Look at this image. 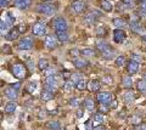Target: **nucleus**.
<instances>
[{
  "mask_svg": "<svg viewBox=\"0 0 146 130\" xmlns=\"http://www.w3.org/2000/svg\"><path fill=\"white\" fill-rule=\"evenodd\" d=\"M12 74L18 79H25L27 77V68L26 66L21 63H16L12 66Z\"/></svg>",
  "mask_w": 146,
  "mask_h": 130,
  "instance_id": "1",
  "label": "nucleus"
},
{
  "mask_svg": "<svg viewBox=\"0 0 146 130\" xmlns=\"http://www.w3.org/2000/svg\"><path fill=\"white\" fill-rule=\"evenodd\" d=\"M36 11L42 15H48V16H51L55 13V6L52 4H49V3H44V4H40V5L36 6Z\"/></svg>",
  "mask_w": 146,
  "mask_h": 130,
  "instance_id": "2",
  "label": "nucleus"
},
{
  "mask_svg": "<svg viewBox=\"0 0 146 130\" xmlns=\"http://www.w3.org/2000/svg\"><path fill=\"white\" fill-rule=\"evenodd\" d=\"M52 26L56 30H61V32H67V22L63 17H57L52 22Z\"/></svg>",
  "mask_w": 146,
  "mask_h": 130,
  "instance_id": "3",
  "label": "nucleus"
},
{
  "mask_svg": "<svg viewBox=\"0 0 146 130\" xmlns=\"http://www.w3.org/2000/svg\"><path fill=\"white\" fill-rule=\"evenodd\" d=\"M33 46V39L32 38H23L18 43V49L20 50H31Z\"/></svg>",
  "mask_w": 146,
  "mask_h": 130,
  "instance_id": "4",
  "label": "nucleus"
},
{
  "mask_svg": "<svg viewBox=\"0 0 146 130\" xmlns=\"http://www.w3.org/2000/svg\"><path fill=\"white\" fill-rule=\"evenodd\" d=\"M32 32H33V34H35V35H44L46 33V27H45L44 23L38 22V23L33 24V27H32Z\"/></svg>",
  "mask_w": 146,
  "mask_h": 130,
  "instance_id": "5",
  "label": "nucleus"
},
{
  "mask_svg": "<svg viewBox=\"0 0 146 130\" xmlns=\"http://www.w3.org/2000/svg\"><path fill=\"white\" fill-rule=\"evenodd\" d=\"M125 33H124V30L121 29V28H117L113 30V39H115V42L118 43V44H122L123 42L125 40Z\"/></svg>",
  "mask_w": 146,
  "mask_h": 130,
  "instance_id": "6",
  "label": "nucleus"
},
{
  "mask_svg": "<svg viewBox=\"0 0 146 130\" xmlns=\"http://www.w3.org/2000/svg\"><path fill=\"white\" fill-rule=\"evenodd\" d=\"M71 9L73 12L80 13L85 9V4H84V1H82V0H76V1H73L71 4Z\"/></svg>",
  "mask_w": 146,
  "mask_h": 130,
  "instance_id": "7",
  "label": "nucleus"
},
{
  "mask_svg": "<svg viewBox=\"0 0 146 130\" xmlns=\"http://www.w3.org/2000/svg\"><path fill=\"white\" fill-rule=\"evenodd\" d=\"M96 98H98L99 102H101V104H108L112 98V94L108 92V91H102V92L98 94Z\"/></svg>",
  "mask_w": 146,
  "mask_h": 130,
  "instance_id": "8",
  "label": "nucleus"
},
{
  "mask_svg": "<svg viewBox=\"0 0 146 130\" xmlns=\"http://www.w3.org/2000/svg\"><path fill=\"white\" fill-rule=\"evenodd\" d=\"M45 46L48 49H55L57 46V38L56 35H46V38H45Z\"/></svg>",
  "mask_w": 146,
  "mask_h": 130,
  "instance_id": "9",
  "label": "nucleus"
},
{
  "mask_svg": "<svg viewBox=\"0 0 146 130\" xmlns=\"http://www.w3.org/2000/svg\"><path fill=\"white\" fill-rule=\"evenodd\" d=\"M5 96L7 98H10V100H16V98L18 97V92L15 88L12 86H9L5 89Z\"/></svg>",
  "mask_w": 146,
  "mask_h": 130,
  "instance_id": "10",
  "label": "nucleus"
},
{
  "mask_svg": "<svg viewBox=\"0 0 146 130\" xmlns=\"http://www.w3.org/2000/svg\"><path fill=\"white\" fill-rule=\"evenodd\" d=\"M138 69H139V63L138 62H135V61H133V60H130V62L127 66L128 73L129 74H135L136 72H138Z\"/></svg>",
  "mask_w": 146,
  "mask_h": 130,
  "instance_id": "11",
  "label": "nucleus"
},
{
  "mask_svg": "<svg viewBox=\"0 0 146 130\" xmlns=\"http://www.w3.org/2000/svg\"><path fill=\"white\" fill-rule=\"evenodd\" d=\"M96 21H98V16L93 12L86 13L85 17H84V23H86V24H94Z\"/></svg>",
  "mask_w": 146,
  "mask_h": 130,
  "instance_id": "12",
  "label": "nucleus"
},
{
  "mask_svg": "<svg viewBox=\"0 0 146 130\" xmlns=\"http://www.w3.org/2000/svg\"><path fill=\"white\" fill-rule=\"evenodd\" d=\"M32 4V0H15V5L18 9H28Z\"/></svg>",
  "mask_w": 146,
  "mask_h": 130,
  "instance_id": "13",
  "label": "nucleus"
},
{
  "mask_svg": "<svg viewBox=\"0 0 146 130\" xmlns=\"http://www.w3.org/2000/svg\"><path fill=\"white\" fill-rule=\"evenodd\" d=\"M88 88L90 91H99L100 88H101V83L99 82V80H91V82H89L88 84Z\"/></svg>",
  "mask_w": 146,
  "mask_h": 130,
  "instance_id": "14",
  "label": "nucleus"
},
{
  "mask_svg": "<svg viewBox=\"0 0 146 130\" xmlns=\"http://www.w3.org/2000/svg\"><path fill=\"white\" fill-rule=\"evenodd\" d=\"M16 108H17V104L16 102H9V104H6L5 105V113H9V114H11V113H13V112L16 111Z\"/></svg>",
  "mask_w": 146,
  "mask_h": 130,
  "instance_id": "15",
  "label": "nucleus"
},
{
  "mask_svg": "<svg viewBox=\"0 0 146 130\" xmlns=\"http://www.w3.org/2000/svg\"><path fill=\"white\" fill-rule=\"evenodd\" d=\"M130 29L133 30V32H135V33H141V30H143V27H141L139 21H133L130 23Z\"/></svg>",
  "mask_w": 146,
  "mask_h": 130,
  "instance_id": "16",
  "label": "nucleus"
},
{
  "mask_svg": "<svg viewBox=\"0 0 146 130\" xmlns=\"http://www.w3.org/2000/svg\"><path fill=\"white\" fill-rule=\"evenodd\" d=\"M122 85L124 88H131V85H133V79L129 75H124V77L122 78Z\"/></svg>",
  "mask_w": 146,
  "mask_h": 130,
  "instance_id": "17",
  "label": "nucleus"
},
{
  "mask_svg": "<svg viewBox=\"0 0 146 130\" xmlns=\"http://www.w3.org/2000/svg\"><path fill=\"white\" fill-rule=\"evenodd\" d=\"M73 65H74L77 68H84V67L88 66V61L83 60V59H76L73 61Z\"/></svg>",
  "mask_w": 146,
  "mask_h": 130,
  "instance_id": "18",
  "label": "nucleus"
},
{
  "mask_svg": "<svg viewBox=\"0 0 146 130\" xmlns=\"http://www.w3.org/2000/svg\"><path fill=\"white\" fill-rule=\"evenodd\" d=\"M18 34H20L18 29H17V28H16V29H15V28H12L10 32L6 34V39H7V40H10V42H11V40H15V39L18 37Z\"/></svg>",
  "mask_w": 146,
  "mask_h": 130,
  "instance_id": "19",
  "label": "nucleus"
},
{
  "mask_svg": "<svg viewBox=\"0 0 146 130\" xmlns=\"http://www.w3.org/2000/svg\"><path fill=\"white\" fill-rule=\"evenodd\" d=\"M113 24H115L116 27H118V28H124V27H127V22L123 20V18H121V17H117V18H113Z\"/></svg>",
  "mask_w": 146,
  "mask_h": 130,
  "instance_id": "20",
  "label": "nucleus"
},
{
  "mask_svg": "<svg viewBox=\"0 0 146 130\" xmlns=\"http://www.w3.org/2000/svg\"><path fill=\"white\" fill-rule=\"evenodd\" d=\"M56 38L58 42H67L68 40V34L67 32H61V30H56Z\"/></svg>",
  "mask_w": 146,
  "mask_h": 130,
  "instance_id": "21",
  "label": "nucleus"
},
{
  "mask_svg": "<svg viewBox=\"0 0 146 130\" xmlns=\"http://www.w3.org/2000/svg\"><path fill=\"white\" fill-rule=\"evenodd\" d=\"M102 53V57L105 60H111V59H113L115 57V55H116V51L115 50H111V49H107L106 51H104V52H101Z\"/></svg>",
  "mask_w": 146,
  "mask_h": 130,
  "instance_id": "22",
  "label": "nucleus"
},
{
  "mask_svg": "<svg viewBox=\"0 0 146 130\" xmlns=\"http://www.w3.org/2000/svg\"><path fill=\"white\" fill-rule=\"evenodd\" d=\"M84 107L88 111H94L95 110V104H94V101L91 100V98H85L84 100Z\"/></svg>",
  "mask_w": 146,
  "mask_h": 130,
  "instance_id": "23",
  "label": "nucleus"
},
{
  "mask_svg": "<svg viewBox=\"0 0 146 130\" xmlns=\"http://www.w3.org/2000/svg\"><path fill=\"white\" fill-rule=\"evenodd\" d=\"M38 68L42 69V71H45L49 68V61L46 59H40L38 61Z\"/></svg>",
  "mask_w": 146,
  "mask_h": 130,
  "instance_id": "24",
  "label": "nucleus"
},
{
  "mask_svg": "<svg viewBox=\"0 0 146 130\" xmlns=\"http://www.w3.org/2000/svg\"><path fill=\"white\" fill-rule=\"evenodd\" d=\"M54 98V92L49 91V90H44L42 92V100L43 101H50Z\"/></svg>",
  "mask_w": 146,
  "mask_h": 130,
  "instance_id": "25",
  "label": "nucleus"
},
{
  "mask_svg": "<svg viewBox=\"0 0 146 130\" xmlns=\"http://www.w3.org/2000/svg\"><path fill=\"white\" fill-rule=\"evenodd\" d=\"M135 98V94L131 92V91H127L123 94V100H124L125 102H131Z\"/></svg>",
  "mask_w": 146,
  "mask_h": 130,
  "instance_id": "26",
  "label": "nucleus"
},
{
  "mask_svg": "<svg viewBox=\"0 0 146 130\" xmlns=\"http://www.w3.org/2000/svg\"><path fill=\"white\" fill-rule=\"evenodd\" d=\"M96 48H98V50H100L101 52L106 51L107 49H110L108 44H107L106 42H98V43H96Z\"/></svg>",
  "mask_w": 146,
  "mask_h": 130,
  "instance_id": "27",
  "label": "nucleus"
},
{
  "mask_svg": "<svg viewBox=\"0 0 146 130\" xmlns=\"http://www.w3.org/2000/svg\"><path fill=\"white\" fill-rule=\"evenodd\" d=\"M73 88H74V82H72V80H66L63 84V90L65 91H72Z\"/></svg>",
  "mask_w": 146,
  "mask_h": 130,
  "instance_id": "28",
  "label": "nucleus"
},
{
  "mask_svg": "<svg viewBox=\"0 0 146 130\" xmlns=\"http://www.w3.org/2000/svg\"><path fill=\"white\" fill-rule=\"evenodd\" d=\"M101 7H102V10H105L106 12L112 11V4L110 1H107V0H102L101 1Z\"/></svg>",
  "mask_w": 146,
  "mask_h": 130,
  "instance_id": "29",
  "label": "nucleus"
},
{
  "mask_svg": "<svg viewBox=\"0 0 146 130\" xmlns=\"http://www.w3.org/2000/svg\"><path fill=\"white\" fill-rule=\"evenodd\" d=\"M93 122H94V124H96V125L101 124L104 122V114L102 113H96L93 117Z\"/></svg>",
  "mask_w": 146,
  "mask_h": 130,
  "instance_id": "30",
  "label": "nucleus"
},
{
  "mask_svg": "<svg viewBox=\"0 0 146 130\" xmlns=\"http://www.w3.org/2000/svg\"><path fill=\"white\" fill-rule=\"evenodd\" d=\"M45 84L55 85V86H56V84H57L56 77H55V75H49V77H46V78H45Z\"/></svg>",
  "mask_w": 146,
  "mask_h": 130,
  "instance_id": "31",
  "label": "nucleus"
},
{
  "mask_svg": "<svg viewBox=\"0 0 146 130\" xmlns=\"http://www.w3.org/2000/svg\"><path fill=\"white\" fill-rule=\"evenodd\" d=\"M0 29H1V34L4 35V34H6V32L9 30V27H10V24L7 23L6 21H4V20H1V22H0Z\"/></svg>",
  "mask_w": 146,
  "mask_h": 130,
  "instance_id": "32",
  "label": "nucleus"
},
{
  "mask_svg": "<svg viewBox=\"0 0 146 130\" xmlns=\"http://www.w3.org/2000/svg\"><path fill=\"white\" fill-rule=\"evenodd\" d=\"M48 127L50 128V130H61L60 124H58V122H56V120H51V122H49Z\"/></svg>",
  "mask_w": 146,
  "mask_h": 130,
  "instance_id": "33",
  "label": "nucleus"
},
{
  "mask_svg": "<svg viewBox=\"0 0 146 130\" xmlns=\"http://www.w3.org/2000/svg\"><path fill=\"white\" fill-rule=\"evenodd\" d=\"M138 90L141 94H146V82L145 80H139L138 82Z\"/></svg>",
  "mask_w": 146,
  "mask_h": 130,
  "instance_id": "34",
  "label": "nucleus"
},
{
  "mask_svg": "<svg viewBox=\"0 0 146 130\" xmlns=\"http://www.w3.org/2000/svg\"><path fill=\"white\" fill-rule=\"evenodd\" d=\"M125 65V57L121 55V56H118L117 57V60H116V66L117 67H122V66H124Z\"/></svg>",
  "mask_w": 146,
  "mask_h": 130,
  "instance_id": "35",
  "label": "nucleus"
},
{
  "mask_svg": "<svg viewBox=\"0 0 146 130\" xmlns=\"http://www.w3.org/2000/svg\"><path fill=\"white\" fill-rule=\"evenodd\" d=\"M82 55L91 57V56H95V51L91 50V49H84V50H82Z\"/></svg>",
  "mask_w": 146,
  "mask_h": 130,
  "instance_id": "36",
  "label": "nucleus"
},
{
  "mask_svg": "<svg viewBox=\"0 0 146 130\" xmlns=\"http://www.w3.org/2000/svg\"><path fill=\"white\" fill-rule=\"evenodd\" d=\"M76 88L78 89V90H80V91H83L84 89L86 88V83H85V80L84 79H82V80H79L78 83H77V85H76Z\"/></svg>",
  "mask_w": 146,
  "mask_h": 130,
  "instance_id": "37",
  "label": "nucleus"
},
{
  "mask_svg": "<svg viewBox=\"0 0 146 130\" xmlns=\"http://www.w3.org/2000/svg\"><path fill=\"white\" fill-rule=\"evenodd\" d=\"M26 89H27V91L28 92H34L35 91V89H36V83H34V82H32V83H29L28 85L26 86Z\"/></svg>",
  "mask_w": 146,
  "mask_h": 130,
  "instance_id": "38",
  "label": "nucleus"
},
{
  "mask_svg": "<svg viewBox=\"0 0 146 130\" xmlns=\"http://www.w3.org/2000/svg\"><path fill=\"white\" fill-rule=\"evenodd\" d=\"M71 80L74 83H78L79 80H82V75L79 73H73V74H71Z\"/></svg>",
  "mask_w": 146,
  "mask_h": 130,
  "instance_id": "39",
  "label": "nucleus"
},
{
  "mask_svg": "<svg viewBox=\"0 0 146 130\" xmlns=\"http://www.w3.org/2000/svg\"><path fill=\"white\" fill-rule=\"evenodd\" d=\"M70 104H71V106H73V107H79L80 101H79V98L74 97V98H71V100H70Z\"/></svg>",
  "mask_w": 146,
  "mask_h": 130,
  "instance_id": "40",
  "label": "nucleus"
},
{
  "mask_svg": "<svg viewBox=\"0 0 146 130\" xmlns=\"http://www.w3.org/2000/svg\"><path fill=\"white\" fill-rule=\"evenodd\" d=\"M105 33H106V30H105V28H104L102 26L98 27V29H96V34L99 35V37H101V35H104Z\"/></svg>",
  "mask_w": 146,
  "mask_h": 130,
  "instance_id": "41",
  "label": "nucleus"
},
{
  "mask_svg": "<svg viewBox=\"0 0 146 130\" xmlns=\"http://www.w3.org/2000/svg\"><path fill=\"white\" fill-rule=\"evenodd\" d=\"M131 60L139 63V62H141V56H139L138 53H131Z\"/></svg>",
  "mask_w": 146,
  "mask_h": 130,
  "instance_id": "42",
  "label": "nucleus"
},
{
  "mask_svg": "<svg viewBox=\"0 0 146 130\" xmlns=\"http://www.w3.org/2000/svg\"><path fill=\"white\" fill-rule=\"evenodd\" d=\"M139 7H140V11H141V12L146 13V0H144V1H141V3H140Z\"/></svg>",
  "mask_w": 146,
  "mask_h": 130,
  "instance_id": "43",
  "label": "nucleus"
},
{
  "mask_svg": "<svg viewBox=\"0 0 146 130\" xmlns=\"http://www.w3.org/2000/svg\"><path fill=\"white\" fill-rule=\"evenodd\" d=\"M79 53H82V51H79L78 49H73V50L70 51V55H72L73 57H77V56L79 55Z\"/></svg>",
  "mask_w": 146,
  "mask_h": 130,
  "instance_id": "44",
  "label": "nucleus"
},
{
  "mask_svg": "<svg viewBox=\"0 0 146 130\" xmlns=\"http://www.w3.org/2000/svg\"><path fill=\"white\" fill-rule=\"evenodd\" d=\"M45 90H49V91L54 92V91H56V86H55V85H49V84H46V85H45Z\"/></svg>",
  "mask_w": 146,
  "mask_h": 130,
  "instance_id": "45",
  "label": "nucleus"
},
{
  "mask_svg": "<svg viewBox=\"0 0 146 130\" xmlns=\"http://www.w3.org/2000/svg\"><path fill=\"white\" fill-rule=\"evenodd\" d=\"M45 75H46V77H49V75H55V69H52V68L45 69Z\"/></svg>",
  "mask_w": 146,
  "mask_h": 130,
  "instance_id": "46",
  "label": "nucleus"
},
{
  "mask_svg": "<svg viewBox=\"0 0 146 130\" xmlns=\"http://www.w3.org/2000/svg\"><path fill=\"white\" fill-rule=\"evenodd\" d=\"M100 111H101V113L105 114V113H107V111H108V107L106 106V104H104L101 105V107H100Z\"/></svg>",
  "mask_w": 146,
  "mask_h": 130,
  "instance_id": "47",
  "label": "nucleus"
},
{
  "mask_svg": "<svg viewBox=\"0 0 146 130\" xmlns=\"http://www.w3.org/2000/svg\"><path fill=\"white\" fill-rule=\"evenodd\" d=\"M17 29H18V32H20V33H25L26 30H27L26 24H20V26L17 27Z\"/></svg>",
  "mask_w": 146,
  "mask_h": 130,
  "instance_id": "48",
  "label": "nucleus"
},
{
  "mask_svg": "<svg viewBox=\"0 0 146 130\" xmlns=\"http://www.w3.org/2000/svg\"><path fill=\"white\" fill-rule=\"evenodd\" d=\"M102 82L106 83L107 85H110V84H112V79L110 78V77H104V78H102Z\"/></svg>",
  "mask_w": 146,
  "mask_h": 130,
  "instance_id": "49",
  "label": "nucleus"
},
{
  "mask_svg": "<svg viewBox=\"0 0 146 130\" xmlns=\"http://www.w3.org/2000/svg\"><path fill=\"white\" fill-rule=\"evenodd\" d=\"M85 130H94L93 127H91V120H88L85 123Z\"/></svg>",
  "mask_w": 146,
  "mask_h": 130,
  "instance_id": "50",
  "label": "nucleus"
},
{
  "mask_svg": "<svg viewBox=\"0 0 146 130\" xmlns=\"http://www.w3.org/2000/svg\"><path fill=\"white\" fill-rule=\"evenodd\" d=\"M123 4H124L125 6H130L131 4H133V0H123Z\"/></svg>",
  "mask_w": 146,
  "mask_h": 130,
  "instance_id": "51",
  "label": "nucleus"
},
{
  "mask_svg": "<svg viewBox=\"0 0 146 130\" xmlns=\"http://www.w3.org/2000/svg\"><path fill=\"white\" fill-rule=\"evenodd\" d=\"M4 48H3V50L4 51H5L6 53H9V52H10V48H9V45H3Z\"/></svg>",
  "mask_w": 146,
  "mask_h": 130,
  "instance_id": "52",
  "label": "nucleus"
},
{
  "mask_svg": "<svg viewBox=\"0 0 146 130\" xmlns=\"http://www.w3.org/2000/svg\"><path fill=\"white\" fill-rule=\"evenodd\" d=\"M94 130H106V129H105V127H102V125H96V127L94 128Z\"/></svg>",
  "mask_w": 146,
  "mask_h": 130,
  "instance_id": "53",
  "label": "nucleus"
},
{
  "mask_svg": "<svg viewBox=\"0 0 146 130\" xmlns=\"http://www.w3.org/2000/svg\"><path fill=\"white\" fill-rule=\"evenodd\" d=\"M6 0H0V6H1V7H5L6 6Z\"/></svg>",
  "mask_w": 146,
  "mask_h": 130,
  "instance_id": "54",
  "label": "nucleus"
},
{
  "mask_svg": "<svg viewBox=\"0 0 146 130\" xmlns=\"http://www.w3.org/2000/svg\"><path fill=\"white\" fill-rule=\"evenodd\" d=\"M20 86H21V84H20V83H15V84H12V88H15L16 90H18V89H20Z\"/></svg>",
  "mask_w": 146,
  "mask_h": 130,
  "instance_id": "55",
  "label": "nucleus"
},
{
  "mask_svg": "<svg viewBox=\"0 0 146 130\" xmlns=\"http://www.w3.org/2000/svg\"><path fill=\"white\" fill-rule=\"evenodd\" d=\"M28 68H29L31 71L34 69V63H33V62H28Z\"/></svg>",
  "mask_w": 146,
  "mask_h": 130,
  "instance_id": "56",
  "label": "nucleus"
},
{
  "mask_svg": "<svg viewBox=\"0 0 146 130\" xmlns=\"http://www.w3.org/2000/svg\"><path fill=\"white\" fill-rule=\"evenodd\" d=\"M111 107H112V108H116V107H117V101L116 100H113L111 102Z\"/></svg>",
  "mask_w": 146,
  "mask_h": 130,
  "instance_id": "57",
  "label": "nucleus"
},
{
  "mask_svg": "<svg viewBox=\"0 0 146 130\" xmlns=\"http://www.w3.org/2000/svg\"><path fill=\"white\" fill-rule=\"evenodd\" d=\"M82 115H83V111H82V110H78V112H77V117L80 118Z\"/></svg>",
  "mask_w": 146,
  "mask_h": 130,
  "instance_id": "58",
  "label": "nucleus"
},
{
  "mask_svg": "<svg viewBox=\"0 0 146 130\" xmlns=\"http://www.w3.org/2000/svg\"><path fill=\"white\" fill-rule=\"evenodd\" d=\"M133 122H134V124H139V122H140V120H139L138 118H136V117H135V118L133 119Z\"/></svg>",
  "mask_w": 146,
  "mask_h": 130,
  "instance_id": "59",
  "label": "nucleus"
},
{
  "mask_svg": "<svg viewBox=\"0 0 146 130\" xmlns=\"http://www.w3.org/2000/svg\"><path fill=\"white\" fill-rule=\"evenodd\" d=\"M140 130H146V124H145V125H141V127H140Z\"/></svg>",
  "mask_w": 146,
  "mask_h": 130,
  "instance_id": "60",
  "label": "nucleus"
},
{
  "mask_svg": "<svg viewBox=\"0 0 146 130\" xmlns=\"http://www.w3.org/2000/svg\"><path fill=\"white\" fill-rule=\"evenodd\" d=\"M141 39H143L144 42H146V35H143V37H141Z\"/></svg>",
  "mask_w": 146,
  "mask_h": 130,
  "instance_id": "61",
  "label": "nucleus"
},
{
  "mask_svg": "<svg viewBox=\"0 0 146 130\" xmlns=\"http://www.w3.org/2000/svg\"><path fill=\"white\" fill-rule=\"evenodd\" d=\"M44 3H50V1H52V0H43Z\"/></svg>",
  "mask_w": 146,
  "mask_h": 130,
  "instance_id": "62",
  "label": "nucleus"
},
{
  "mask_svg": "<svg viewBox=\"0 0 146 130\" xmlns=\"http://www.w3.org/2000/svg\"><path fill=\"white\" fill-rule=\"evenodd\" d=\"M144 78H145V82H146V73H145V75H144Z\"/></svg>",
  "mask_w": 146,
  "mask_h": 130,
  "instance_id": "63",
  "label": "nucleus"
},
{
  "mask_svg": "<svg viewBox=\"0 0 146 130\" xmlns=\"http://www.w3.org/2000/svg\"><path fill=\"white\" fill-rule=\"evenodd\" d=\"M141 1H144V0H140V3H141Z\"/></svg>",
  "mask_w": 146,
  "mask_h": 130,
  "instance_id": "64",
  "label": "nucleus"
}]
</instances>
